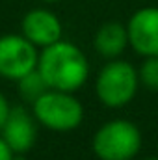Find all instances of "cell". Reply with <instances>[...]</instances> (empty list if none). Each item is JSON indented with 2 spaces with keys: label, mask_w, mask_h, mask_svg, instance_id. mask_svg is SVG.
Listing matches in <instances>:
<instances>
[{
  "label": "cell",
  "mask_w": 158,
  "mask_h": 160,
  "mask_svg": "<svg viewBox=\"0 0 158 160\" xmlns=\"http://www.w3.org/2000/svg\"><path fill=\"white\" fill-rule=\"evenodd\" d=\"M37 71L50 89L75 93L89 77V62L75 43L60 39L39 52Z\"/></svg>",
  "instance_id": "1"
},
{
  "label": "cell",
  "mask_w": 158,
  "mask_h": 160,
  "mask_svg": "<svg viewBox=\"0 0 158 160\" xmlns=\"http://www.w3.org/2000/svg\"><path fill=\"white\" fill-rule=\"evenodd\" d=\"M32 114L48 130L71 132L84 121V106L69 91L47 89L36 102H32Z\"/></svg>",
  "instance_id": "2"
},
{
  "label": "cell",
  "mask_w": 158,
  "mask_h": 160,
  "mask_svg": "<svg viewBox=\"0 0 158 160\" xmlns=\"http://www.w3.org/2000/svg\"><path fill=\"white\" fill-rule=\"evenodd\" d=\"M141 132L128 119L106 121L91 140V149L99 160H132L141 149Z\"/></svg>",
  "instance_id": "3"
},
{
  "label": "cell",
  "mask_w": 158,
  "mask_h": 160,
  "mask_svg": "<svg viewBox=\"0 0 158 160\" xmlns=\"http://www.w3.org/2000/svg\"><path fill=\"white\" fill-rule=\"evenodd\" d=\"M138 69L125 60H110L95 80V93L108 108L126 106L138 93Z\"/></svg>",
  "instance_id": "4"
},
{
  "label": "cell",
  "mask_w": 158,
  "mask_h": 160,
  "mask_svg": "<svg viewBox=\"0 0 158 160\" xmlns=\"http://www.w3.org/2000/svg\"><path fill=\"white\" fill-rule=\"evenodd\" d=\"M37 47L22 34L0 36V77L17 82L26 73L37 69Z\"/></svg>",
  "instance_id": "5"
},
{
  "label": "cell",
  "mask_w": 158,
  "mask_h": 160,
  "mask_svg": "<svg viewBox=\"0 0 158 160\" xmlns=\"http://www.w3.org/2000/svg\"><path fill=\"white\" fill-rule=\"evenodd\" d=\"M128 45L143 58L158 56V8L147 6L132 13L126 22Z\"/></svg>",
  "instance_id": "6"
},
{
  "label": "cell",
  "mask_w": 158,
  "mask_h": 160,
  "mask_svg": "<svg viewBox=\"0 0 158 160\" xmlns=\"http://www.w3.org/2000/svg\"><path fill=\"white\" fill-rule=\"evenodd\" d=\"M37 125L39 123L34 114H30L22 106H13L0 130V136L15 155H26L36 145Z\"/></svg>",
  "instance_id": "7"
},
{
  "label": "cell",
  "mask_w": 158,
  "mask_h": 160,
  "mask_svg": "<svg viewBox=\"0 0 158 160\" xmlns=\"http://www.w3.org/2000/svg\"><path fill=\"white\" fill-rule=\"evenodd\" d=\"M21 34L36 47L45 48V47L62 39L63 26H62L60 17L54 11L37 8V9H30L22 17Z\"/></svg>",
  "instance_id": "8"
},
{
  "label": "cell",
  "mask_w": 158,
  "mask_h": 160,
  "mask_svg": "<svg viewBox=\"0 0 158 160\" xmlns=\"http://www.w3.org/2000/svg\"><path fill=\"white\" fill-rule=\"evenodd\" d=\"M93 47L101 56H104L108 60L119 58L128 47L126 26L121 22H116V21L104 22L93 36Z\"/></svg>",
  "instance_id": "9"
},
{
  "label": "cell",
  "mask_w": 158,
  "mask_h": 160,
  "mask_svg": "<svg viewBox=\"0 0 158 160\" xmlns=\"http://www.w3.org/2000/svg\"><path fill=\"white\" fill-rule=\"evenodd\" d=\"M17 89H19L21 99L32 104V102H36L41 95H43L47 89H50V88H48V84L45 82V78L41 77L39 71L34 69V71L26 73L22 78L17 80Z\"/></svg>",
  "instance_id": "10"
},
{
  "label": "cell",
  "mask_w": 158,
  "mask_h": 160,
  "mask_svg": "<svg viewBox=\"0 0 158 160\" xmlns=\"http://www.w3.org/2000/svg\"><path fill=\"white\" fill-rule=\"evenodd\" d=\"M140 84H143L147 89L158 91V56H147L138 69Z\"/></svg>",
  "instance_id": "11"
},
{
  "label": "cell",
  "mask_w": 158,
  "mask_h": 160,
  "mask_svg": "<svg viewBox=\"0 0 158 160\" xmlns=\"http://www.w3.org/2000/svg\"><path fill=\"white\" fill-rule=\"evenodd\" d=\"M9 112H11V106H9V101L0 93V130H2V127H4V123L7 119V116H9Z\"/></svg>",
  "instance_id": "12"
},
{
  "label": "cell",
  "mask_w": 158,
  "mask_h": 160,
  "mask_svg": "<svg viewBox=\"0 0 158 160\" xmlns=\"http://www.w3.org/2000/svg\"><path fill=\"white\" fill-rule=\"evenodd\" d=\"M13 157H15V153L9 149V145L0 136V160H13Z\"/></svg>",
  "instance_id": "13"
},
{
  "label": "cell",
  "mask_w": 158,
  "mask_h": 160,
  "mask_svg": "<svg viewBox=\"0 0 158 160\" xmlns=\"http://www.w3.org/2000/svg\"><path fill=\"white\" fill-rule=\"evenodd\" d=\"M41 2H47V4H52V2H60V0H41Z\"/></svg>",
  "instance_id": "14"
},
{
  "label": "cell",
  "mask_w": 158,
  "mask_h": 160,
  "mask_svg": "<svg viewBox=\"0 0 158 160\" xmlns=\"http://www.w3.org/2000/svg\"><path fill=\"white\" fill-rule=\"evenodd\" d=\"M145 160H158V157H149V158H145Z\"/></svg>",
  "instance_id": "15"
}]
</instances>
